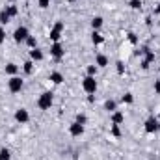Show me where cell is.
Listing matches in <instances>:
<instances>
[{
  "label": "cell",
  "mask_w": 160,
  "mask_h": 160,
  "mask_svg": "<svg viewBox=\"0 0 160 160\" xmlns=\"http://www.w3.org/2000/svg\"><path fill=\"white\" fill-rule=\"evenodd\" d=\"M52 104H54V95L50 91H43L38 99V108L39 110H50Z\"/></svg>",
  "instance_id": "cell-1"
},
{
  "label": "cell",
  "mask_w": 160,
  "mask_h": 160,
  "mask_svg": "<svg viewBox=\"0 0 160 160\" xmlns=\"http://www.w3.org/2000/svg\"><path fill=\"white\" fill-rule=\"evenodd\" d=\"M62 32H63V22H62V21H56L54 26L50 28V34H48L50 41H52V43H58V41L62 39Z\"/></svg>",
  "instance_id": "cell-2"
},
{
  "label": "cell",
  "mask_w": 160,
  "mask_h": 160,
  "mask_svg": "<svg viewBox=\"0 0 160 160\" xmlns=\"http://www.w3.org/2000/svg\"><path fill=\"white\" fill-rule=\"evenodd\" d=\"M82 89L86 91V93H89V95H93L95 91H97V80H95V77H84V80H82Z\"/></svg>",
  "instance_id": "cell-3"
},
{
  "label": "cell",
  "mask_w": 160,
  "mask_h": 160,
  "mask_svg": "<svg viewBox=\"0 0 160 160\" xmlns=\"http://www.w3.org/2000/svg\"><path fill=\"white\" fill-rule=\"evenodd\" d=\"M143 128H145V132H147V134H155V132H158V130H160V121L157 119L155 116H151V118H147V119H145Z\"/></svg>",
  "instance_id": "cell-4"
},
{
  "label": "cell",
  "mask_w": 160,
  "mask_h": 160,
  "mask_svg": "<svg viewBox=\"0 0 160 160\" xmlns=\"http://www.w3.org/2000/svg\"><path fill=\"white\" fill-rule=\"evenodd\" d=\"M22 86H24V82H22V78H21L19 75L9 77V80H8V89H9L11 93H19V91L22 89Z\"/></svg>",
  "instance_id": "cell-5"
},
{
  "label": "cell",
  "mask_w": 160,
  "mask_h": 160,
  "mask_svg": "<svg viewBox=\"0 0 160 160\" xmlns=\"http://www.w3.org/2000/svg\"><path fill=\"white\" fill-rule=\"evenodd\" d=\"M50 56L56 58V60H62V58L65 56V48H63V45H62L60 41L50 45Z\"/></svg>",
  "instance_id": "cell-6"
},
{
  "label": "cell",
  "mask_w": 160,
  "mask_h": 160,
  "mask_svg": "<svg viewBox=\"0 0 160 160\" xmlns=\"http://www.w3.org/2000/svg\"><path fill=\"white\" fill-rule=\"evenodd\" d=\"M28 36H30V32H28L26 26H19V28L13 32V39H15V43H24V41L28 39Z\"/></svg>",
  "instance_id": "cell-7"
},
{
  "label": "cell",
  "mask_w": 160,
  "mask_h": 160,
  "mask_svg": "<svg viewBox=\"0 0 160 160\" xmlns=\"http://www.w3.org/2000/svg\"><path fill=\"white\" fill-rule=\"evenodd\" d=\"M15 121L21 123V125L28 123V121H30V114H28V110H26V108H19V110H15Z\"/></svg>",
  "instance_id": "cell-8"
},
{
  "label": "cell",
  "mask_w": 160,
  "mask_h": 160,
  "mask_svg": "<svg viewBox=\"0 0 160 160\" xmlns=\"http://www.w3.org/2000/svg\"><path fill=\"white\" fill-rule=\"evenodd\" d=\"M69 134L75 136V138L82 136V134H84V125H80V123H77V121H73V123L69 125Z\"/></svg>",
  "instance_id": "cell-9"
},
{
  "label": "cell",
  "mask_w": 160,
  "mask_h": 160,
  "mask_svg": "<svg viewBox=\"0 0 160 160\" xmlns=\"http://www.w3.org/2000/svg\"><path fill=\"white\" fill-rule=\"evenodd\" d=\"M43 58H45V54H43V50H41L39 47L30 48V60H32V62H41Z\"/></svg>",
  "instance_id": "cell-10"
},
{
  "label": "cell",
  "mask_w": 160,
  "mask_h": 160,
  "mask_svg": "<svg viewBox=\"0 0 160 160\" xmlns=\"http://www.w3.org/2000/svg\"><path fill=\"white\" fill-rule=\"evenodd\" d=\"M110 121H112L114 125H121V123L125 121V114L119 112V110H116V112H112V114H110Z\"/></svg>",
  "instance_id": "cell-11"
},
{
  "label": "cell",
  "mask_w": 160,
  "mask_h": 160,
  "mask_svg": "<svg viewBox=\"0 0 160 160\" xmlns=\"http://www.w3.org/2000/svg\"><path fill=\"white\" fill-rule=\"evenodd\" d=\"M140 54H145V60H147L149 63H153V62H155V52H153V50H151L149 47H142Z\"/></svg>",
  "instance_id": "cell-12"
},
{
  "label": "cell",
  "mask_w": 160,
  "mask_h": 160,
  "mask_svg": "<svg viewBox=\"0 0 160 160\" xmlns=\"http://www.w3.org/2000/svg\"><path fill=\"white\" fill-rule=\"evenodd\" d=\"M48 80H50L52 84H62V82H63V75H62L60 71H52V73L48 75Z\"/></svg>",
  "instance_id": "cell-13"
},
{
  "label": "cell",
  "mask_w": 160,
  "mask_h": 160,
  "mask_svg": "<svg viewBox=\"0 0 160 160\" xmlns=\"http://www.w3.org/2000/svg\"><path fill=\"white\" fill-rule=\"evenodd\" d=\"M95 65H97V67H106V65H108V56L97 54V56H95Z\"/></svg>",
  "instance_id": "cell-14"
},
{
  "label": "cell",
  "mask_w": 160,
  "mask_h": 160,
  "mask_svg": "<svg viewBox=\"0 0 160 160\" xmlns=\"http://www.w3.org/2000/svg\"><path fill=\"white\" fill-rule=\"evenodd\" d=\"M91 43H93V45L104 43V38H102V34H101L99 30H93V32H91Z\"/></svg>",
  "instance_id": "cell-15"
},
{
  "label": "cell",
  "mask_w": 160,
  "mask_h": 160,
  "mask_svg": "<svg viewBox=\"0 0 160 160\" xmlns=\"http://www.w3.org/2000/svg\"><path fill=\"white\" fill-rule=\"evenodd\" d=\"M102 24H104V19H102V17H99V15H97V17H93V19H91V28H93V30H101V28H102Z\"/></svg>",
  "instance_id": "cell-16"
},
{
  "label": "cell",
  "mask_w": 160,
  "mask_h": 160,
  "mask_svg": "<svg viewBox=\"0 0 160 160\" xmlns=\"http://www.w3.org/2000/svg\"><path fill=\"white\" fill-rule=\"evenodd\" d=\"M104 110H106L108 114H112V112H116V110H118V102H116L114 99H108V101L104 102Z\"/></svg>",
  "instance_id": "cell-17"
},
{
  "label": "cell",
  "mask_w": 160,
  "mask_h": 160,
  "mask_svg": "<svg viewBox=\"0 0 160 160\" xmlns=\"http://www.w3.org/2000/svg\"><path fill=\"white\" fill-rule=\"evenodd\" d=\"M17 73H19V65H15V63H8V65H6V75L15 77Z\"/></svg>",
  "instance_id": "cell-18"
},
{
  "label": "cell",
  "mask_w": 160,
  "mask_h": 160,
  "mask_svg": "<svg viewBox=\"0 0 160 160\" xmlns=\"http://www.w3.org/2000/svg\"><path fill=\"white\" fill-rule=\"evenodd\" d=\"M6 11L9 13V17H17V15H19V8H17V6H13V4L6 6Z\"/></svg>",
  "instance_id": "cell-19"
},
{
  "label": "cell",
  "mask_w": 160,
  "mask_h": 160,
  "mask_svg": "<svg viewBox=\"0 0 160 160\" xmlns=\"http://www.w3.org/2000/svg\"><path fill=\"white\" fill-rule=\"evenodd\" d=\"M22 69H24L26 75H32V71H34V62H32V60L24 62V63H22Z\"/></svg>",
  "instance_id": "cell-20"
},
{
  "label": "cell",
  "mask_w": 160,
  "mask_h": 160,
  "mask_svg": "<svg viewBox=\"0 0 160 160\" xmlns=\"http://www.w3.org/2000/svg\"><path fill=\"white\" fill-rule=\"evenodd\" d=\"M121 102H125V104H132V102H134V95H132L130 91H127V93L121 97Z\"/></svg>",
  "instance_id": "cell-21"
},
{
  "label": "cell",
  "mask_w": 160,
  "mask_h": 160,
  "mask_svg": "<svg viewBox=\"0 0 160 160\" xmlns=\"http://www.w3.org/2000/svg\"><path fill=\"white\" fill-rule=\"evenodd\" d=\"M9 19H11V17H9V13H8V11H6V8H4V9L0 11V24H8V22H9Z\"/></svg>",
  "instance_id": "cell-22"
},
{
  "label": "cell",
  "mask_w": 160,
  "mask_h": 160,
  "mask_svg": "<svg viewBox=\"0 0 160 160\" xmlns=\"http://www.w3.org/2000/svg\"><path fill=\"white\" fill-rule=\"evenodd\" d=\"M0 160H11V151L8 147H2L0 149Z\"/></svg>",
  "instance_id": "cell-23"
},
{
  "label": "cell",
  "mask_w": 160,
  "mask_h": 160,
  "mask_svg": "<svg viewBox=\"0 0 160 160\" xmlns=\"http://www.w3.org/2000/svg\"><path fill=\"white\" fill-rule=\"evenodd\" d=\"M97 71H99V67H97V65H88V69H86L88 77H97Z\"/></svg>",
  "instance_id": "cell-24"
},
{
  "label": "cell",
  "mask_w": 160,
  "mask_h": 160,
  "mask_svg": "<svg viewBox=\"0 0 160 160\" xmlns=\"http://www.w3.org/2000/svg\"><path fill=\"white\" fill-rule=\"evenodd\" d=\"M110 134H112V136H116V138H119V136H121V128H119V125H114V123H112Z\"/></svg>",
  "instance_id": "cell-25"
},
{
  "label": "cell",
  "mask_w": 160,
  "mask_h": 160,
  "mask_svg": "<svg viewBox=\"0 0 160 160\" xmlns=\"http://www.w3.org/2000/svg\"><path fill=\"white\" fill-rule=\"evenodd\" d=\"M24 43H26V45H28L30 48H36V47H38V39H36L34 36H28V39L24 41Z\"/></svg>",
  "instance_id": "cell-26"
},
{
  "label": "cell",
  "mask_w": 160,
  "mask_h": 160,
  "mask_svg": "<svg viewBox=\"0 0 160 160\" xmlns=\"http://www.w3.org/2000/svg\"><path fill=\"white\" fill-rule=\"evenodd\" d=\"M128 6L132 9H142V0H128Z\"/></svg>",
  "instance_id": "cell-27"
},
{
  "label": "cell",
  "mask_w": 160,
  "mask_h": 160,
  "mask_svg": "<svg viewBox=\"0 0 160 160\" xmlns=\"http://www.w3.org/2000/svg\"><path fill=\"white\" fill-rule=\"evenodd\" d=\"M77 123H80V125H86V123H88V116H86V114H77Z\"/></svg>",
  "instance_id": "cell-28"
},
{
  "label": "cell",
  "mask_w": 160,
  "mask_h": 160,
  "mask_svg": "<svg viewBox=\"0 0 160 160\" xmlns=\"http://www.w3.org/2000/svg\"><path fill=\"white\" fill-rule=\"evenodd\" d=\"M50 6V0H39V8L41 9H47Z\"/></svg>",
  "instance_id": "cell-29"
},
{
  "label": "cell",
  "mask_w": 160,
  "mask_h": 160,
  "mask_svg": "<svg viewBox=\"0 0 160 160\" xmlns=\"http://www.w3.org/2000/svg\"><path fill=\"white\" fill-rule=\"evenodd\" d=\"M140 65H142V69H143V71H147V69H149V67H151V63H149V62H147V60H145V58H143V60H142V63H140Z\"/></svg>",
  "instance_id": "cell-30"
},
{
  "label": "cell",
  "mask_w": 160,
  "mask_h": 160,
  "mask_svg": "<svg viewBox=\"0 0 160 160\" xmlns=\"http://www.w3.org/2000/svg\"><path fill=\"white\" fill-rule=\"evenodd\" d=\"M128 41H130L132 45H136V43H138V38H136V34H132V32H130V34H128Z\"/></svg>",
  "instance_id": "cell-31"
},
{
  "label": "cell",
  "mask_w": 160,
  "mask_h": 160,
  "mask_svg": "<svg viewBox=\"0 0 160 160\" xmlns=\"http://www.w3.org/2000/svg\"><path fill=\"white\" fill-rule=\"evenodd\" d=\"M116 65H118V73H119V75H123V73H125V65H123V62H118Z\"/></svg>",
  "instance_id": "cell-32"
},
{
  "label": "cell",
  "mask_w": 160,
  "mask_h": 160,
  "mask_svg": "<svg viewBox=\"0 0 160 160\" xmlns=\"http://www.w3.org/2000/svg\"><path fill=\"white\" fill-rule=\"evenodd\" d=\"M4 41H6V30H4V28L0 26V45H2Z\"/></svg>",
  "instance_id": "cell-33"
},
{
  "label": "cell",
  "mask_w": 160,
  "mask_h": 160,
  "mask_svg": "<svg viewBox=\"0 0 160 160\" xmlns=\"http://www.w3.org/2000/svg\"><path fill=\"white\" fill-rule=\"evenodd\" d=\"M153 88H155V93H158L160 95V78L155 80V86H153Z\"/></svg>",
  "instance_id": "cell-34"
},
{
  "label": "cell",
  "mask_w": 160,
  "mask_h": 160,
  "mask_svg": "<svg viewBox=\"0 0 160 160\" xmlns=\"http://www.w3.org/2000/svg\"><path fill=\"white\" fill-rule=\"evenodd\" d=\"M155 15H160V4L157 6V9H155Z\"/></svg>",
  "instance_id": "cell-35"
},
{
  "label": "cell",
  "mask_w": 160,
  "mask_h": 160,
  "mask_svg": "<svg viewBox=\"0 0 160 160\" xmlns=\"http://www.w3.org/2000/svg\"><path fill=\"white\" fill-rule=\"evenodd\" d=\"M8 2H9V4H13V2H15V0H8Z\"/></svg>",
  "instance_id": "cell-36"
},
{
  "label": "cell",
  "mask_w": 160,
  "mask_h": 160,
  "mask_svg": "<svg viewBox=\"0 0 160 160\" xmlns=\"http://www.w3.org/2000/svg\"><path fill=\"white\" fill-rule=\"evenodd\" d=\"M67 2H77V0H67Z\"/></svg>",
  "instance_id": "cell-37"
}]
</instances>
